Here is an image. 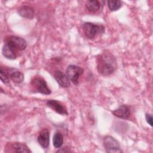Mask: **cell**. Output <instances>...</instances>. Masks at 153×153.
I'll list each match as a JSON object with an SVG mask.
<instances>
[{
    "instance_id": "obj_15",
    "label": "cell",
    "mask_w": 153,
    "mask_h": 153,
    "mask_svg": "<svg viewBox=\"0 0 153 153\" xmlns=\"http://www.w3.org/2000/svg\"><path fill=\"white\" fill-rule=\"evenodd\" d=\"M85 7L91 13H96L97 12L100 7V4L99 1L94 0V1H87L85 4Z\"/></svg>"
},
{
    "instance_id": "obj_10",
    "label": "cell",
    "mask_w": 153,
    "mask_h": 153,
    "mask_svg": "<svg viewBox=\"0 0 153 153\" xmlns=\"http://www.w3.org/2000/svg\"><path fill=\"white\" fill-rule=\"evenodd\" d=\"M6 41L10 42L18 51H23L27 46L26 41L22 38L17 36H11L8 37Z\"/></svg>"
},
{
    "instance_id": "obj_2",
    "label": "cell",
    "mask_w": 153,
    "mask_h": 153,
    "mask_svg": "<svg viewBox=\"0 0 153 153\" xmlns=\"http://www.w3.org/2000/svg\"><path fill=\"white\" fill-rule=\"evenodd\" d=\"M82 30L88 39H93L97 34L103 33L105 32V27L91 22H85L82 25Z\"/></svg>"
},
{
    "instance_id": "obj_14",
    "label": "cell",
    "mask_w": 153,
    "mask_h": 153,
    "mask_svg": "<svg viewBox=\"0 0 153 153\" xmlns=\"http://www.w3.org/2000/svg\"><path fill=\"white\" fill-rule=\"evenodd\" d=\"M17 13L22 17L32 19L34 17V11L33 8L29 6L23 5L19 7L17 10Z\"/></svg>"
},
{
    "instance_id": "obj_6",
    "label": "cell",
    "mask_w": 153,
    "mask_h": 153,
    "mask_svg": "<svg viewBox=\"0 0 153 153\" xmlns=\"http://www.w3.org/2000/svg\"><path fill=\"white\" fill-rule=\"evenodd\" d=\"M6 150L5 152H32L28 146L23 143L13 142L7 144L6 146Z\"/></svg>"
},
{
    "instance_id": "obj_3",
    "label": "cell",
    "mask_w": 153,
    "mask_h": 153,
    "mask_svg": "<svg viewBox=\"0 0 153 153\" xmlns=\"http://www.w3.org/2000/svg\"><path fill=\"white\" fill-rule=\"evenodd\" d=\"M30 86L33 88L34 91L43 94L48 95L51 91L48 87L46 81L41 76H35L31 81Z\"/></svg>"
},
{
    "instance_id": "obj_17",
    "label": "cell",
    "mask_w": 153,
    "mask_h": 153,
    "mask_svg": "<svg viewBox=\"0 0 153 153\" xmlns=\"http://www.w3.org/2000/svg\"><path fill=\"white\" fill-rule=\"evenodd\" d=\"M107 4L109 9L112 11H117L122 6L121 2L118 0H109L107 1Z\"/></svg>"
},
{
    "instance_id": "obj_4",
    "label": "cell",
    "mask_w": 153,
    "mask_h": 153,
    "mask_svg": "<svg viewBox=\"0 0 153 153\" xmlns=\"http://www.w3.org/2000/svg\"><path fill=\"white\" fill-rule=\"evenodd\" d=\"M103 146L108 153H121V150L119 142L111 136H106L103 139Z\"/></svg>"
},
{
    "instance_id": "obj_18",
    "label": "cell",
    "mask_w": 153,
    "mask_h": 153,
    "mask_svg": "<svg viewBox=\"0 0 153 153\" xmlns=\"http://www.w3.org/2000/svg\"><path fill=\"white\" fill-rule=\"evenodd\" d=\"M0 78L1 81L4 84H8L10 82V78L9 76L6 74L4 71L2 67L1 68V74H0Z\"/></svg>"
},
{
    "instance_id": "obj_12",
    "label": "cell",
    "mask_w": 153,
    "mask_h": 153,
    "mask_svg": "<svg viewBox=\"0 0 153 153\" xmlns=\"http://www.w3.org/2000/svg\"><path fill=\"white\" fill-rule=\"evenodd\" d=\"M37 141L42 148L47 149L50 143V131L47 128H43L40 131Z\"/></svg>"
},
{
    "instance_id": "obj_19",
    "label": "cell",
    "mask_w": 153,
    "mask_h": 153,
    "mask_svg": "<svg viewBox=\"0 0 153 153\" xmlns=\"http://www.w3.org/2000/svg\"><path fill=\"white\" fill-rule=\"evenodd\" d=\"M145 118H146V122L151 126H153V123H152V116L151 114H145Z\"/></svg>"
},
{
    "instance_id": "obj_11",
    "label": "cell",
    "mask_w": 153,
    "mask_h": 153,
    "mask_svg": "<svg viewBox=\"0 0 153 153\" xmlns=\"http://www.w3.org/2000/svg\"><path fill=\"white\" fill-rule=\"evenodd\" d=\"M54 78L58 83V84L64 88H66L70 86L71 81L67 75L61 71H57L54 74Z\"/></svg>"
},
{
    "instance_id": "obj_8",
    "label": "cell",
    "mask_w": 153,
    "mask_h": 153,
    "mask_svg": "<svg viewBox=\"0 0 153 153\" xmlns=\"http://www.w3.org/2000/svg\"><path fill=\"white\" fill-rule=\"evenodd\" d=\"M46 103L48 107L62 115H67L68 114L66 107L58 100L54 99L48 100L47 101Z\"/></svg>"
},
{
    "instance_id": "obj_7",
    "label": "cell",
    "mask_w": 153,
    "mask_h": 153,
    "mask_svg": "<svg viewBox=\"0 0 153 153\" xmlns=\"http://www.w3.org/2000/svg\"><path fill=\"white\" fill-rule=\"evenodd\" d=\"M18 50L9 42L6 41L2 48V53L7 59L13 60L17 56Z\"/></svg>"
},
{
    "instance_id": "obj_1",
    "label": "cell",
    "mask_w": 153,
    "mask_h": 153,
    "mask_svg": "<svg viewBox=\"0 0 153 153\" xmlns=\"http://www.w3.org/2000/svg\"><path fill=\"white\" fill-rule=\"evenodd\" d=\"M97 69L99 74L108 76L113 74L117 68L115 57L108 51H105L97 56Z\"/></svg>"
},
{
    "instance_id": "obj_5",
    "label": "cell",
    "mask_w": 153,
    "mask_h": 153,
    "mask_svg": "<svg viewBox=\"0 0 153 153\" xmlns=\"http://www.w3.org/2000/svg\"><path fill=\"white\" fill-rule=\"evenodd\" d=\"M83 73V68L74 65H69L66 69V74L69 78L70 81L75 85H77L78 84V79Z\"/></svg>"
},
{
    "instance_id": "obj_9",
    "label": "cell",
    "mask_w": 153,
    "mask_h": 153,
    "mask_svg": "<svg viewBox=\"0 0 153 153\" xmlns=\"http://www.w3.org/2000/svg\"><path fill=\"white\" fill-rule=\"evenodd\" d=\"M4 70L14 82L17 84H20L23 81L24 75L17 69L12 68H7L6 69Z\"/></svg>"
},
{
    "instance_id": "obj_16",
    "label": "cell",
    "mask_w": 153,
    "mask_h": 153,
    "mask_svg": "<svg viewBox=\"0 0 153 153\" xmlns=\"http://www.w3.org/2000/svg\"><path fill=\"white\" fill-rule=\"evenodd\" d=\"M63 143V137L62 134L57 131L53 137V144L55 148H60Z\"/></svg>"
},
{
    "instance_id": "obj_13",
    "label": "cell",
    "mask_w": 153,
    "mask_h": 153,
    "mask_svg": "<svg viewBox=\"0 0 153 153\" xmlns=\"http://www.w3.org/2000/svg\"><path fill=\"white\" fill-rule=\"evenodd\" d=\"M112 114L118 118L127 120L130 115V111L127 105H122L115 110L112 111Z\"/></svg>"
}]
</instances>
